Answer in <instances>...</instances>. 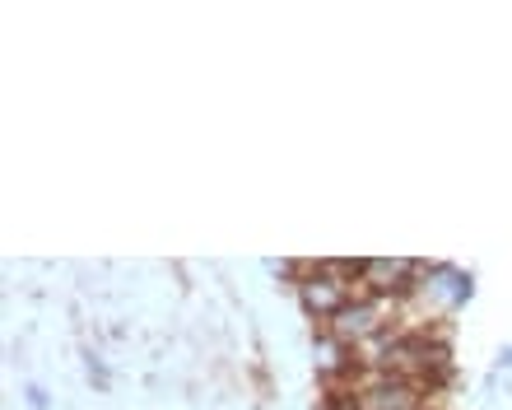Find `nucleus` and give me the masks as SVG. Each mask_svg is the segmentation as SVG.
I'll return each instance as SVG.
<instances>
[{"mask_svg": "<svg viewBox=\"0 0 512 410\" xmlns=\"http://www.w3.org/2000/svg\"><path fill=\"white\" fill-rule=\"evenodd\" d=\"M298 299L317 322H331L340 308H350L364 289H359V266L350 261H298Z\"/></svg>", "mask_w": 512, "mask_h": 410, "instance_id": "nucleus-1", "label": "nucleus"}, {"mask_svg": "<svg viewBox=\"0 0 512 410\" xmlns=\"http://www.w3.org/2000/svg\"><path fill=\"white\" fill-rule=\"evenodd\" d=\"M419 280L415 261H359V289L373 299H405Z\"/></svg>", "mask_w": 512, "mask_h": 410, "instance_id": "nucleus-2", "label": "nucleus"}]
</instances>
